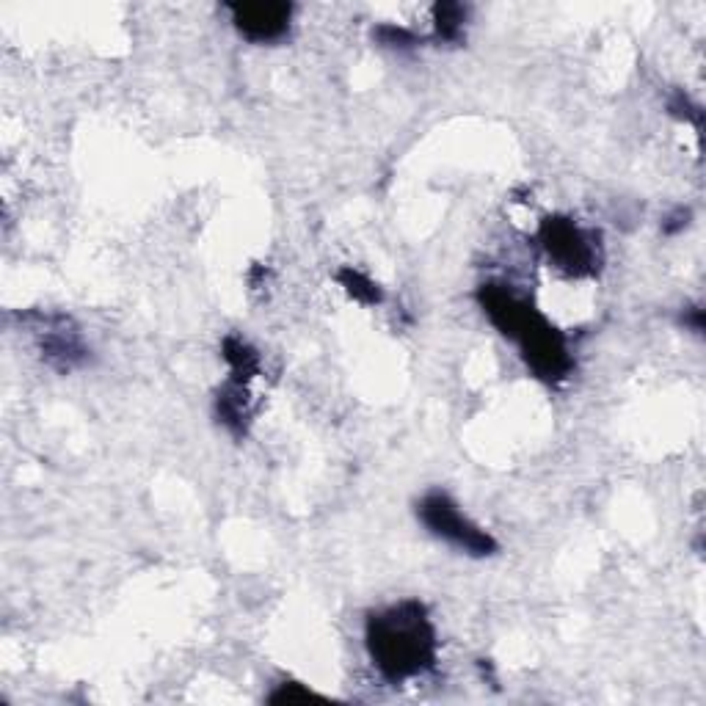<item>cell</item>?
I'll return each instance as SVG.
<instances>
[{"instance_id": "6da1fadb", "label": "cell", "mask_w": 706, "mask_h": 706, "mask_svg": "<svg viewBox=\"0 0 706 706\" xmlns=\"http://www.w3.org/2000/svg\"><path fill=\"white\" fill-rule=\"evenodd\" d=\"M367 654L392 684L409 682L436 662V629L417 599L392 604L367 618Z\"/></svg>"}, {"instance_id": "7a4b0ae2", "label": "cell", "mask_w": 706, "mask_h": 706, "mask_svg": "<svg viewBox=\"0 0 706 706\" xmlns=\"http://www.w3.org/2000/svg\"><path fill=\"white\" fill-rule=\"evenodd\" d=\"M478 301L491 323L519 345L524 362L538 378L560 381L569 376L571 356L566 340L533 304L513 296L502 285H483L478 290Z\"/></svg>"}, {"instance_id": "3957f363", "label": "cell", "mask_w": 706, "mask_h": 706, "mask_svg": "<svg viewBox=\"0 0 706 706\" xmlns=\"http://www.w3.org/2000/svg\"><path fill=\"white\" fill-rule=\"evenodd\" d=\"M417 519L425 524L431 536L442 538L469 558H491L500 549L497 538L472 522L467 513L461 511V505L445 491H428L417 502Z\"/></svg>"}, {"instance_id": "277c9868", "label": "cell", "mask_w": 706, "mask_h": 706, "mask_svg": "<svg viewBox=\"0 0 706 706\" xmlns=\"http://www.w3.org/2000/svg\"><path fill=\"white\" fill-rule=\"evenodd\" d=\"M538 240L549 260L563 271L574 276H591L599 271L602 251H599L596 235L577 227L571 218H547L538 229Z\"/></svg>"}, {"instance_id": "5b68a950", "label": "cell", "mask_w": 706, "mask_h": 706, "mask_svg": "<svg viewBox=\"0 0 706 706\" xmlns=\"http://www.w3.org/2000/svg\"><path fill=\"white\" fill-rule=\"evenodd\" d=\"M39 323V351L50 367L69 373L75 367L86 365L89 348L80 340V331L64 315H31Z\"/></svg>"}, {"instance_id": "8992f818", "label": "cell", "mask_w": 706, "mask_h": 706, "mask_svg": "<svg viewBox=\"0 0 706 706\" xmlns=\"http://www.w3.org/2000/svg\"><path fill=\"white\" fill-rule=\"evenodd\" d=\"M227 12L235 31L257 45H271L285 39L293 20L290 3H229Z\"/></svg>"}, {"instance_id": "52a82bcc", "label": "cell", "mask_w": 706, "mask_h": 706, "mask_svg": "<svg viewBox=\"0 0 706 706\" xmlns=\"http://www.w3.org/2000/svg\"><path fill=\"white\" fill-rule=\"evenodd\" d=\"M216 414L218 420L224 422V428L232 431L235 436H243L251 422V406H249V389L243 381L229 378L227 387L218 392L216 398Z\"/></svg>"}, {"instance_id": "ba28073f", "label": "cell", "mask_w": 706, "mask_h": 706, "mask_svg": "<svg viewBox=\"0 0 706 706\" xmlns=\"http://www.w3.org/2000/svg\"><path fill=\"white\" fill-rule=\"evenodd\" d=\"M221 351H224V362H227L229 370H232V378H235V381L249 384L251 378L260 373V353L254 351L246 340L227 337L224 345H221Z\"/></svg>"}, {"instance_id": "9c48e42d", "label": "cell", "mask_w": 706, "mask_h": 706, "mask_svg": "<svg viewBox=\"0 0 706 706\" xmlns=\"http://www.w3.org/2000/svg\"><path fill=\"white\" fill-rule=\"evenodd\" d=\"M467 25V6L439 3L433 6V39L436 42H461Z\"/></svg>"}, {"instance_id": "30bf717a", "label": "cell", "mask_w": 706, "mask_h": 706, "mask_svg": "<svg viewBox=\"0 0 706 706\" xmlns=\"http://www.w3.org/2000/svg\"><path fill=\"white\" fill-rule=\"evenodd\" d=\"M337 282H340L342 287H345V293L353 298V301H359V304H367V307H373V304H381V287L370 279L367 274H362V271H356V268H342L340 274H337Z\"/></svg>"}, {"instance_id": "8fae6325", "label": "cell", "mask_w": 706, "mask_h": 706, "mask_svg": "<svg viewBox=\"0 0 706 706\" xmlns=\"http://www.w3.org/2000/svg\"><path fill=\"white\" fill-rule=\"evenodd\" d=\"M373 36L378 39V45L398 47V50H406V47L420 45L417 34H414V31H409V28H400V25H378L376 34Z\"/></svg>"}, {"instance_id": "7c38bea8", "label": "cell", "mask_w": 706, "mask_h": 706, "mask_svg": "<svg viewBox=\"0 0 706 706\" xmlns=\"http://www.w3.org/2000/svg\"><path fill=\"white\" fill-rule=\"evenodd\" d=\"M312 698H318V695L307 690V687H301L296 682H285L276 687L268 701L271 704H296V701H312Z\"/></svg>"}, {"instance_id": "4fadbf2b", "label": "cell", "mask_w": 706, "mask_h": 706, "mask_svg": "<svg viewBox=\"0 0 706 706\" xmlns=\"http://www.w3.org/2000/svg\"><path fill=\"white\" fill-rule=\"evenodd\" d=\"M668 111H671L676 119H684V122H693L695 127H701V108L695 103H690V97H684V94H676L671 103H668Z\"/></svg>"}, {"instance_id": "5bb4252c", "label": "cell", "mask_w": 706, "mask_h": 706, "mask_svg": "<svg viewBox=\"0 0 706 706\" xmlns=\"http://www.w3.org/2000/svg\"><path fill=\"white\" fill-rule=\"evenodd\" d=\"M687 224H690V210L679 207V210H673L671 216L662 221V232L665 235H679L682 229H687Z\"/></svg>"}, {"instance_id": "9a60e30c", "label": "cell", "mask_w": 706, "mask_h": 706, "mask_svg": "<svg viewBox=\"0 0 706 706\" xmlns=\"http://www.w3.org/2000/svg\"><path fill=\"white\" fill-rule=\"evenodd\" d=\"M682 323L687 326V329H693L695 334H701V331H704V309H701V307L684 309Z\"/></svg>"}]
</instances>
